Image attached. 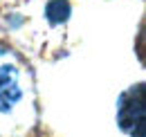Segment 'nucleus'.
<instances>
[{
	"mask_svg": "<svg viewBox=\"0 0 146 137\" xmlns=\"http://www.w3.org/2000/svg\"><path fill=\"white\" fill-rule=\"evenodd\" d=\"M119 126L135 137H144L146 128V99H144V86H135L128 90L119 101Z\"/></svg>",
	"mask_w": 146,
	"mask_h": 137,
	"instance_id": "1",
	"label": "nucleus"
},
{
	"mask_svg": "<svg viewBox=\"0 0 146 137\" xmlns=\"http://www.w3.org/2000/svg\"><path fill=\"white\" fill-rule=\"evenodd\" d=\"M20 99V86L16 70L9 65H0V112H7Z\"/></svg>",
	"mask_w": 146,
	"mask_h": 137,
	"instance_id": "2",
	"label": "nucleus"
},
{
	"mask_svg": "<svg viewBox=\"0 0 146 137\" xmlns=\"http://www.w3.org/2000/svg\"><path fill=\"white\" fill-rule=\"evenodd\" d=\"M45 14H47V20L52 25H58V23L68 20V16H70V2L68 0H52L47 5V11Z\"/></svg>",
	"mask_w": 146,
	"mask_h": 137,
	"instance_id": "3",
	"label": "nucleus"
}]
</instances>
